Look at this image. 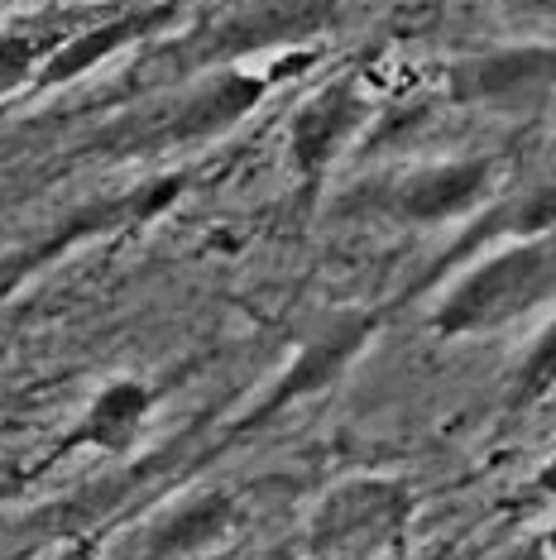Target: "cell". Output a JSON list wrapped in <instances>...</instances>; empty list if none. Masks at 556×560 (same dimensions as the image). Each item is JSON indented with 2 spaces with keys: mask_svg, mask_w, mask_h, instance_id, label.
<instances>
[{
  "mask_svg": "<svg viewBox=\"0 0 556 560\" xmlns=\"http://www.w3.org/2000/svg\"><path fill=\"white\" fill-rule=\"evenodd\" d=\"M235 522V499L221 489H207V493H193L183 499L178 508H169L154 527L144 532V556H197L207 546H217Z\"/></svg>",
  "mask_w": 556,
  "mask_h": 560,
  "instance_id": "cell-11",
  "label": "cell"
},
{
  "mask_svg": "<svg viewBox=\"0 0 556 560\" xmlns=\"http://www.w3.org/2000/svg\"><path fill=\"white\" fill-rule=\"evenodd\" d=\"M149 407H154V393H149L139 378H116L92 398V407L82 412V422L68 431V441L58 445V455L68 451H106V455H125L144 427Z\"/></svg>",
  "mask_w": 556,
  "mask_h": 560,
  "instance_id": "cell-9",
  "label": "cell"
},
{
  "mask_svg": "<svg viewBox=\"0 0 556 560\" xmlns=\"http://www.w3.org/2000/svg\"><path fill=\"white\" fill-rule=\"evenodd\" d=\"M72 34V24H10L0 30V96L20 92L39 78L44 58Z\"/></svg>",
  "mask_w": 556,
  "mask_h": 560,
  "instance_id": "cell-13",
  "label": "cell"
},
{
  "mask_svg": "<svg viewBox=\"0 0 556 560\" xmlns=\"http://www.w3.org/2000/svg\"><path fill=\"white\" fill-rule=\"evenodd\" d=\"M269 92V78H250V72H217L207 86H197L193 96L183 101L178 110H173V120L159 130V139H211L221 135L225 125H235L240 116H250V110L264 101Z\"/></svg>",
  "mask_w": 556,
  "mask_h": 560,
  "instance_id": "cell-10",
  "label": "cell"
},
{
  "mask_svg": "<svg viewBox=\"0 0 556 560\" xmlns=\"http://www.w3.org/2000/svg\"><path fill=\"white\" fill-rule=\"evenodd\" d=\"M556 388V322L542 326V336L533 340V350L518 364V384H513V402H537Z\"/></svg>",
  "mask_w": 556,
  "mask_h": 560,
  "instance_id": "cell-14",
  "label": "cell"
},
{
  "mask_svg": "<svg viewBox=\"0 0 556 560\" xmlns=\"http://www.w3.org/2000/svg\"><path fill=\"white\" fill-rule=\"evenodd\" d=\"M169 20H173V5H149V10H125V15L96 20V24H86V30H72L68 39L44 58V68H39V78L34 82L39 86H62V82L82 78V72L101 68L111 54H120V48L149 39V34H159Z\"/></svg>",
  "mask_w": 556,
  "mask_h": 560,
  "instance_id": "cell-6",
  "label": "cell"
},
{
  "mask_svg": "<svg viewBox=\"0 0 556 560\" xmlns=\"http://www.w3.org/2000/svg\"><path fill=\"white\" fill-rule=\"evenodd\" d=\"M413 499L398 479H350L322 499L308 527V551L317 556H379L403 546Z\"/></svg>",
  "mask_w": 556,
  "mask_h": 560,
  "instance_id": "cell-2",
  "label": "cell"
},
{
  "mask_svg": "<svg viewBox=\"0 0 556 560\" xmlns=\"http://www.w3.org/2000/svg\"><path fill=\"white\" fill-rule=\"evenodd\" d=\"M326 15V0H240L217 30L207 34V54H250V48L288 44L298 34L317 30Z\"/></svg>",
  "mask_w": 556,
  "mask_h": 560,
  "instance_id": "cell-8",
  "label": "cell"
},
{
  "mask_svg": "<svg viewBox=\"0 0 556 560\" xmlns=\"http://www.w3.org/2000/svg\"><path fill=\"white\" fill-rule=\"evenodd\" d=\"M552 235L556 231L513 240L499 254L479 259L432 312L437 336L441 340L479 336V330H495L503 322H513V316H523L537 298H547L556 288V240Z\"/></svg>",
  "mask_w": 556,
  "mask_h": 560,
  "instance_id": "cell-1",
  "label": "cell"
},
{
  "mask_svg": "<svg viewBox=\"0 0 556 560\" xmlns=\"http://www.w3.org/2000/svg\"><path fill=\"white\" fill-rule=\"evenodd\" d=\"M556 231V168L547 177H537L533 187H523L518 197H509L503 207H495L479 221V231L465 235L461 249H479L489 240H528V235H547Z\"/></svg>",
  "mask_w": 556,
  "mask_h": 560,
  "instance_id": "cell-12",
  "label": "cell"
},
{
  "mask_svg": "<svg viewBox=\"0 0 556 560\" xmlns=\"http://www.w3.org/2000/svg\"><path fill=\"white\" fill-rule=\"evenodd\" d=\"M556 86V48H503L451 72V96L475 106H523Z\"/></svg>",
  "mask_w": 556,
  "mask_h": 560,
  "instance_id": "cell-4",
  "label": "cell"
},
{
  "mask_svg": "<svg viewBox=\"0 0 556 560\" xmlns=\"http://www.w3.org/2000/svg\"><path fill=\"white\" fill-rule=\"evenodd\" d=\"M537 489H542V493H552V499H556V455H552L547 465H542V475H537Z\"/></svg>",
  "mask_w": 556,
  "mask_h": 560,
  "instance_id": "cell-15",
  "label": "cell"
},
{
  "mask_svg": "<svg viewBox=\"0 0 556 560\" xmlns=\"http://www.w3.org/2000/svg\"><path fill=\"white\" fill-rule=\"evenodd\" d=\"M370 336H374V316H336V322L326 326L322 336L302 340L298 360L283 369V378L274 384L269 398H264L255 412H250V427H255V422H269L278 407L308 398V393L332 388L336 378L350 369V360H356V354L370 346Z\"/></svg>",
  "mask_w": 556,
  "mask_h": 560,
  "instance_id": "cell-3",
  "label": "cell"
},
{
  "mask_svg": "<svg viewBox=\"0 0 556 560\" xmlns=\"http://www.w3.org/2000/svg\"><path fill=\"white\" fill-rule=\"evenodd\" d=\"M489 187V163L485 159H465V163H441V168L413 173L408 183L394 192L389 211L408 225H441L456 221L485 197Z\"/></svg>",
  "mask_w": 556,
  "mask_h": 560,
  "instance_id": "cell-7",
  "label": "cell"
},
{
  "mask_svg": "<svg viewBox=\"0 0 556 560\" xmlns=\"http://www.w3.org/2000/svg\"><path fill=\"white\" fill-rule=\"evenodd\" d=\"M364 120V101L350 82L322 86L312 101H302L293 125H288V154L302 177H322L336 163V154L350 144V135Z\"/></svg>",
  "mask_w": 556,
  "mask_h": 560,
  "instance_id": "cell-5",
  "label": "cell"
}]
</instances>
